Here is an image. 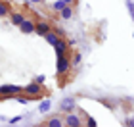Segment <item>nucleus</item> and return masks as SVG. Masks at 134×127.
<instances>
[{"mask_svg": "<svg viewBox=\"0 0 134 127\" xmlns=\"http://www.w3.org/2000/svg\"><path fill=\"white\" fill-rule=\"evenodd\" d=\"M69 69H71V58H69V54H62V56H58V64H56L58 75H65Z\"/></svg>", "mask_w": 134, "mask_h": 127, "instance_id": "f257e3e1", "label": "nucleus"}, {"mask_svg": "<svg viewBox=\"0 0 134 127\" xmlns=\"http://www.w3.org/2000/svg\"><path fill=\"white\" fill-rule=\"evenodd\" d=\"M23 93H25L27 96H31V98H38V96H42V85L40 83H29L23 87Z\"/></svg>", "mask_w": 134, "mask_h": 127, "instance_id": "f03ea898", "label": "nucleus"}, {"mask_svg": "<svg viewBox=\"0 0 134 127\" xmlns=\"http://www.w3.org/2000/svg\"><path fill=\"white\" fill-rule=\"evenodd\" d=\"M21 93H23V89L17 87V85H2L0 87V98H8V96H15Z\"/></svg>", "mask_w": 134, "mask_h": 127, "instance_id": "7ed1b4c3", "label": "nucleus"}, {"mask_svg": "<svg viewBox=\"0 0 134 127\" xmlns=\"http://www.w3.org/2000/svg\"><path fill=\"white\" fill-rule=\"evenodd\" d=\"M54 48H56V56H62V54H69V42L63 40V37H59L58 42L54 44Z\"/></svg>", "mask_w": 134, "mask_h": 127, "instance_id": "20e7f679", "label": "nucleus"}, {"mask_svg": "<svg viewBox=\"0 0 134 127\" xmlns=\"http://www.w3.org/2000/svg\"><path fill=\"white\" fill-rule=\"evenodd\" d=\"M52 31V27H50V23H46V21H38V23H35V33L36 35H42L44 37L46 33H50Z\"/></svg>", "mask_w": 134, "mask_h": 127, "instance_id": "39448f33", "label": "nucleus"}, {"mask_svg": "<svg viewBox=\"0 0 134 127\" xmlns=\"http://www.w3.org/2000/svg\"><path fill=\"white\" fill-rule=\"evenodd\" d=\"M65 125H69V127H79L81 125V118L77 116V114H71V112H67V118H65Z\"/></svg>", "mask_w": 134, "mask_h": 127, "instance_id": "423d86ee", "label": "nucleus"}, {"mask_svg": "<svg viewBox=\"0 0 134 127\" xmlns=\"http://www.w3.org/2000/svg\"><path fill=\"white\" fill-rule=\"evenodd\" d=\"M19 29H21L25 35H27V33H35V21H33V19H27V17H25V19H23V23L19 25Z\"/></svg>", "mask_w": 134, "mask_h": 127, "instance_id": "0eeeda50", "label": "nucleus"}, {"mask_svg": "<svg viewBox=\"0 0 134 127\" xmlns=\"http://www.w3.org/2000/svg\"><path fill=\"white\" fill-rule=\"evenodd\" d=\"M62 110L63 112H73L75 110V98H63L62 100Z\"/></svg>", "mask_w": 134, "mask_h": 127, "instance_id": "6e6552de", "label": "nucleus"}, {"mask_svg": "<svg viewBox=\"0 0 134 127\" xmlns=\"http://www.w3.org/2000/svg\"><path fill=\"white\" fill-rule=\"evenodd\" d=\"M12 14V8L8 2H4V0H0V17H6Z\"/></svg>", "mask_w": 134, "mask_h": 127, "instance_id": "1a4fd4ad", "label": "nucleus"}, {"mask_svg": "<svg viewBox=\"0 0 134 127\" xmlns=\"http://www.w3.org/2000/svg\"><path fill=\"white\" fill-rule=\"evenodd\" d=\"M23 19H25V14H21V12H15V14H12V23H14V25L19 27L21 23H23Z\"/></svg>", "mask_w": 134, "mask_h": 127, "instance_id": "9d476101", "label": "nucleus"}, {"mask_svg": "<svg viewBox=\"0 0 134 127\" xmlns=\"http://www.w3.org/2000/svg\"><path fill=\"white\" fill-rule=\"evenodd\" d=\"M59 16H62L63 19H71V16H73V6H65L63 10H59Z\"/></svg>", "mask_w": 134, "mask_h": 127, "instance_id": "9b49d317", "label": "nucleus"}, {"mask_svg": "<svg viewBox=\"0 0 134 127\" xmlns=\"http://www.w3.org/2000/svg\"><path fill=\"white\" fill-rule=\"evenodd\" d=\"M44 39L48 40V44H52V46H54V44L58 42V39H59V37H58V35L54 33V31H50V33H46V35H44Z\"/></svg>", "mask_w": 134, "mask_h": 127, "instance_id": "f8f14e48", "label": "nucleus"}, {"mask_svg": "<svg viewBox=\"0 0 134 127\" xmlns=\"http://www.w3.org/2000/svg\"><path fill=\"white\" fill-rule=\"evenodd\" d=\"M50 108H52L50 100H42V102H40V106H38V112H40V114H46L48 110H50Z\"/></svg>", "mask_w": 134, "mask_h": 127, "instance_id": "ddd939ff", "label": "nucleus"}, {"mask_svg": "<svg viewBox=\"0 0 134 127\" xmlns=\"http://www.w3.org/2000/svg\"><path fill=\"white\" fill-rule=\"evenodd\" d=\"M46 125H48V127H62V125H63V121H62L59 118H52L50 121H46Z\"/></svg>", "mask_w": 134, "mask_h": 127, "instance_id": "4468645a", "label": "nucleus"}, {"mask_svg": "<svg viewBox=\"0 0 134 127\" xmlns=\"http://www.w3.org/2000/svg\"><path fill=\"white\" fill-rule=\"evenodd\" d=\"M63 8H65V2H63V0H56V2L52 4V10H54V12H59V10H63Z\"/></svg>", "mask_w": 134, "mask_h": 127, "instance_id": "2eb2a0df", "label": "nucleus"}, {"mask_svg": "<svg viewBox=\"0 0 134 127\" xmlns=\"http://www.w3.org/2000/svg\"><path fill=\"white\" fill-rule=\"evenodd\" d=\"M29 100H31V96H17V102H19V104H29Z\"/></svg>", "mask_w": 134, "mask_h": 127, "instance_id": "dca6fc26", "label": "nucleus"}, {"mask_svg": "<svg viewBox=\"0 0 134 127\" xmlns=\"http://www.w3.org/2000/svg\"><path fill=\"white\" fill-rule=\"evenodd\" d=\"M126 6H129V12H130V16H132V19H134V4L130 2V0H126Z\"/></svg>", "mask_w": 134, "mask_h": 127, "instance_id": "f3484780", "label": "nucleus"}, {"mask_svg": "<svg viewBox=\"0 0 134 127\" xmlns=\"http://www.w3.org/2000/svg\"><path fill=\"white\" fill-rule=\"evenodd\" d=\"M73 64H75V65H79V64H81V54H75V56H73Z\"/></svg>", "mask_w": 134, "mask_h": 127, "instance_id": "a211bd4d", "label": "nucleus"}, {"mask_svg": "<svg viewBox=\"0 0 134 127\" xmlns=\"http://www.w3.org/2000/svg\"><path fill=\"white\" fill-rule=\"evenodd\" d=\"M44 81H46V77H44V75H36V77H35V83H40V85H42Z\"/></svg>", "mask_w": 134, "mask_h": 127, "instance_id": "6ab92c4d", "label": "nucleus"}, {"mask_svg": "<svg viewBox=\"0 0 134 127\" xmlns=\"http://www.w3.org/2000/svg\"><path fill=\"white\" fill-rule=\"evenodd\" d=\"M19 119H21V116H15V118H12V119H10V125L17 123V121H19Z\"/></svg>", "mask_w": 134, "mask_h": 127, "instance_id": "aec40b11", "label": "nucleus"}, {"mask_svg": "<svg viewBox=\"0 0 134 127\" xmlns=\"http://www.w3.org/2000/svg\"><path fill=\"white\" fill-rule=\"evenodd\" d=\"M88 125H90V127H96V125H98V123H96V121H94V119H92V118H90V119H88Z\"/></svg>", "mask_w": 134, "mask_h": 127, "instance_id": "412c9836", "label": "nucleus"}, {"mask_svg": "<svg viewBox=\"0 0 134 127\" xmlns=\"http://www.w3.org/2000/svg\"><path fill=\"white\" fill-rule=\"evenodd\" d=\"M63 2H65V6H73V4H75V0H63Z\"/></svg>", "mask_w": 134, "mask_h": 127, "instance_id": "4be33fe9", "label": "nucleus"}, {"mask_svg": "<svg viewBox=\"0 0 134 127\" xmlns=\"http://www.w3.org/2000/svg\"><path fill=\"white\" fill-rule=\"evenodd\" d=\"M29 2H33V4H38V2H42V0H29Z\"/></svg>", "mask_w": 134, "mask_h": 127, "instance_id": "5701e85b", "label": "nucleus"}]
</instances>
